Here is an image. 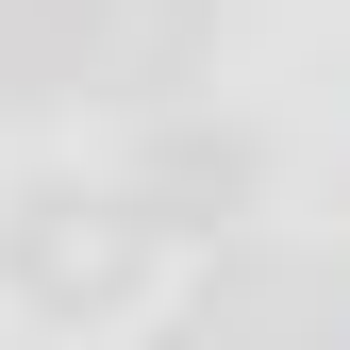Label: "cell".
<instances>
[{
  "label": "cell",
  "instance_id": "cell-3",
  "mask_svg": "<svg viewBox=\"0 0 350 350\" xmlns=\"http://www.w3.org/2000/svg\"><path fill=\"white\" fill-rule=\"evenodd\" d=\"M150 350H234V334H217V317H184V334H150Z\"/></svg>",
  "mask_w": 350,
  "mask_h": 350
},
{
  "label": "cell",
  "instance_id": "cell-2",
  "mask_svg": "<svg viewBox=\"0 0 350 350\" xmlns=\"http://www.w3.org/2000/svg\"><path fill=\"white\" fill-rule=\"evenodd\" d=\"M250 184H267V167H250V134H217V117H167V134L134 150V184H117V200H134L150 234H217Z\"/></svg>",
  "mask_w": 350,
  "mask_h": 350
},
{
  "label": "cell",
  "instance_id": "cell-1",
  "mask_svg": "<svg viewBox=\"0 0 350 350\" xmlns=\"http://www.w3.org/2000/svg\"><path fill=\"white\" fill-rule=\"evenodd\" d=\"M0 267H17L33 317H117V300L150 284V217L134 200H83V184H33L17 234H0Z\"/></svg>",
  "mask_w": 350,
  "mask_h": 350
}]
</instances>
